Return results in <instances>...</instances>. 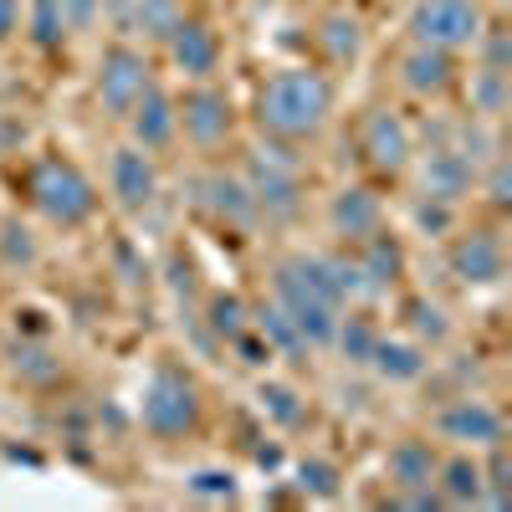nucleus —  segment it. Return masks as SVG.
Listing matches in <instances>:
<instances>
[{
    "label": "nucleus",
    "mask_w": 512,
    "mask_h": 512,
    "mask_svg": "<svg viewBox=\"0 0 512 512\" xmlns=\"http://www.w3.org/2000/svg\"><path fill=\"white\" fill-rule=\"evenodd\" d=\"M328 113H333V77L318 67H282L267 77L262 98H256L262 134L287 139V144L318 139L328 128Z\"/></svg>",
    "instance_id": "f257e3e1"
},
{
    "label": "nucleus",
    "mask_w": 512,
    "mask_h": 512,
    "mask_svg": "<svg viewBox=\"0 0 512 512\" xmlns=\"http://www.w3.org/2000/svg\"><path fill=\"white\" fill-rule=\"evenodd\" d=\"M272 303L297 323V333L308 338V349H328L333 344V328H338V313L344 303L333 297V287L323 282L313 256H287L272 272Z\"/></svg>",
    "instance_id": "f03ea898"
},
{
    "label": "nucleus",
    "mask_w": 512,
    "mask_h": 512,
    "mask_svg": "<svg viewBox=\"0 0 512 512\" xmlns=\"http://www.w3.org/2000/svg\"><path fill=\"white\" fill-rule=\"evenodd\" d=\"M26 200L31 210L47 226H62V231H77V226H88L93 221V210H98V185L82 175V169L62 154H47V159H36L26 169Z\"/></svg>",
    "instance_id": "7ed1b4c3"
},
{
    "label": "nucleus",
    "mask_w": 512,
    "mask_h": 512,
    "mask_svg": "<svg viewBox=\"0 0 512 512\" xmlns=\"http://www.w3.org/2000/svg\"><path fill=\"white\" fill-rule=\"evenodd\" d=\"M139 420L144 431L159 441H180L200 425V384L175 369V364H159L144 384V400H139Z\"/></svg>",
    "instance_id": "20e7f679"
},
{
    "label": "nucleus",
    "mask_w": 512,
    "mask_h": 512,
    "mask_svg": "<svg viewBox=\"0 0 512 512\" xmlns=\"http://www.w3.org/2000/svg\"><path fill=\"white\" fill-rule=\"evenodd\" d=\"M482 6L477 0H415L410 11V36L415 47H436V52H466L482 36Z\"/></svg>",
    "instance_id": "39448f33"
},
{
    "label": "nucleus",
    "mask_w": 512,
    "mask_h": 512,
    "mask_svg": "<svg viewBox=\"0 0 512 512\" xmlns=\"http://www.w3.org/2000/svg\"><path fill=\"white\" fill-rule=\"evenodd\" d=\"M154 88V62L134 47V41H113L98 62V103L108 118H128L134 103Z\"/></svg>",
    "instance_id": "423d86ee"
},
{
    "label": "nucleus",
    "mask_w": 512,
    "mask_h": 512,
    "mask_svg": "<svg viewBox=\"0 0 512 512\" xmlns=\"http://www.w3.org/2000/svg\"><path fill=\"white\" fill-rule=\"evenodd\" d=\"M436 436L451 441L456 451H487V446L507 441V420L497 405H487L477 395H461V400L436 410Z\"/></svg>",
    "instance_id": "0eeeda50"
},
{
    "label": "nucleus",
    "mask_w": 512,
    "mask_h": 512,
    "mask_svg": "<svg viewBox=\"0 0 512 512\" xmlns=\"http://www.w3.org/2000/svg\"><path fill=\"white\" fill-rule=\"evenodd\" d=\"M108 190H113V200H118L123 216H144V210L159 200V169H154V154L139 149V144L113 149V159H108Z\"/></svg>",
    "instance_id": "6e6552de"
},
{
    "label": "nucleus",
    "mask_w": 512,
    "mask_h": 512,
    "mask_svg": "<svg viewBox=\"0 0 512 512\" xmlns=\"http://www.w3.org/2000/svg\"><path fill=\"white\" fill-rule=\"evenodd\" d=\"M359 149L364 159L379 169V175H405L410 159H415V134H410V123L390 108H374L364 118V134H359Z\"/></svg>",
    "instance_id": "1a4fd4ad"
},
{
    "label": "nucleus",
    "mask_w": 512,
    "mask_h": 512,
    "mask_svg": "<svg viewBox=\"0 0 512 512\" xmlns=\"http://www.w3.org/2000/svg\"><path fill=\"white\" fill-rule=\"evenodd\" d=\"M446 262L466 287H497L507 277V251L497 231H461L446 251Z\"/></svg>",
    "instance_id": "9d476101"
},
{
    "label": "nucleus",
    "mask_w": 512,
    "mask_h": 512,
    "mask_svg": "<svg viewBox=\"0 0 512 512\" xmlns=\"http://www.w3.org/2000/svg\"><path fill=\"white\" fill-rule=\"evenodd\" d=\"M180 134L195 144V149H216L231 139V98L221 88H210V82H200V88L185 93L180 103Z\"/></svg>",
    "instance_id": "9b49d317"
},
{
    "label": "nucleus",
    "mask_w": 512,
    "mask_h": 512,
    "mask_svg": "<svg viewBox=\"0 0 512 512\" xmlns=\"http://www.w3.org/2000/svg\"><path fill=\"white\" fill-rule=\"evenodd\" d=\"M477 175L482 169L461 149H451V144H436L431 154H420V195H431V200L461 205L466 195L477 190Z\"/></svg>",
    "instance_id": "f8f14e48"
},
{
    "label": "nucleus",
    "mask_w": 512,
    "mask_h": 512,
    "mask_svg": "<svg viewBox=\"0 0 512 512\" xmlns=\"http://www.w3.org/2000/svg\"><path fill=\"white\" fill-rule=\"evenodd\" d=\"M328 226L338 241H364L374 231H384V200L369 190V185H344L333 200H328Z\"/></svg>",
    "instance_id": "ddd939ff"
},
{
    "label": "nucleus",
    "mask_w": 512,
    "mask_h": 512,
    "mask_svg": "<svg viewBox=\"0 0 512 512\" xmlns=\"http://www.w3.org/2000/svg\"><path fill=\"white\" fill-rule=\"evenodd\" d=\"M123 123H128V134H134L139 149H149V154H154V149H169V144L180 139V103L154 82V88L134 103V113H128Z\"/></svg>",
    "instance_id": "4468645a"
},
{
    "label": "nucleus",
    "mask_w": 512,
    "mask_h": 512,
    "mask_svg": "<svg viewBox=\"0 0 512 512\" xmlns=\"http://www.w3.org/2000/svg\"><path fill=\"white\" fill-rule=\"evenodd\" d=\"M164 47H169V62H175L185 77H195V82H205L210 72L221 67V36L210 31L205 21H175V31L164 36Z\"/></svg>",
    "instance_id": "2eb2a0df"
},
{
    "label": "nucleus",
    "mask_w": 512,
    "mask_h": 512,
    "mask_svg": "<svg viewBox=\"0 0 512 512\" xmlns=\"http://www.w3.org/2000/svg\"><path fill=\"white\" fill-rule=\"evenodd\" d=\"M123 41H164L180 21V0H103Z\"/></svg>",
    "instance_id": "dca6fc26"
},
{
    "label": "nucleus",
    "mask_w": 512,
    "mask_h": 512,
    "mask_svg": "<svg viewBox=\"0 0 512 512\" xmlns=\"http://www.w3.org/2000/svg\"><path fill=\"white\" fill-rule=\"evenodd\" d=\"M200 200H205V210L216 221H226V226H236V231H251V226H262V210H256V195H251V185H246V175H226V169H216V175H205L200 180Z\"/></svg>",
    "instance_id": "f3484780"
},
{
    "label": "nucleus",
    "mask_w": 512,
    "mask_h": 512,
    "mask_svg": "<svg viewBox=\"0 0 512 512\" xmlns=\"http://www.w3.org/2000/svg\"><path fill=\"white\" fill-rule=\"evenodd\" d=\"M436 466H441V451L431 441L405 436L384 456V477H390L395 492H420V487H436Z\"/></svg>",
    "instance_id": "a211bd4d"
},
{
    "label": "nucleus",
    "mask_w": 512,
    "mask_h": 512,
    "mask_svg": "<svg viewBox=\"0 0 512 512\" xmlns=\"http://www.w3.org/2000/svg\"><path fill=\"white\" fill-rule=\"evenodd\" d=\"M456 82V57L451 52H436V47H410L405 62H400V88L410 98H441L451 93Z\"/></svg>",
    "instance_id": "6ab92c4d"
},
{
    "label": "nucleus",
    "mask_w": 512,
    "mask_h": 512,
    "mask_svg": "<svg viewBox=\"0 0 512 512\" xmlns=\"http://www.w3.org/2000/svg\"><path fill=\"white\" fill-rule=\"evenodd\" d=\"M384 384H420L425 369H431V354H425V344H410V338H384L379 333V344L369 354V364Z\"/></svg>",
    "instance_id": "aec40b11"
},
{
    "label": "nucleus",
    "mask_w": 512,
    "mask_h": 512,
    "mask_svg": "<svg viewBox=\"0 0 512 512\" xmlns=\"http://www.w3.org/2000/svg\"><path fill=\"white\" fill-rule=\"evenodd\" d=\"M436 492L446 507H482V461L477 451H456L436 466Z\"/></svg>",
    "instance_id": "412c9836"
},
{
    "label": "nucleus",
    "mask_w": 512,
    "mask_h": 512,
    "mask_svg": "<svg viewBox=\"0 0 512 512\" xmlns=\"http://www.w3.org/2000/svg\"><path fill=\"white\" fill-rule=\"evenodd\" d=\"M359 267H364L369 287L384 297V292H390V287L405 277V246H400L390 231H374V236L359 241Z\"/></svg>",
    "instance_id": "4be33fe9"
},
{
    "label": "nucleus",
    "mask_w": 512,
    "mask_h": 512,
    "mask_svg": "<svg viewBox=\"0 0 512 512\" xmlns=\"http://www.w3.org/2000/svg\"><path fill=\"white\" fill-rule=\"evenodd\" d=\"M256 405H262V415L277 425V431H297V425L308 420V400L292 390V384L282 379H262L256 384Z\"/></svg>",
    "instance_id": "5701e85b"
},
{
    "label": "nucleus",
    "mask_w": 512,
    "mask_h": 512,
    "mask_svg": "<svg viewBox=\"0 0 512 512\" xmlns=\"http://www.w3.org/2000/svg\"><path fill=\"white\" fill-rule=\"evenodd\" d=\"M256 333L267 338L272 354H282V359H292V364H308V338L297 333V323H292L277 303H267L262 313H256Z\"/></svg>",
    "instance_id": "b1692460"
},
{
    "label": "nucleus",
    "mask_w": 512,
    "mask_h": 512,
    "mask_svg": "<svg viewBox=\"0 0 512 512\" xmlns=\"http://www.w3.org/2000/svg\"><path fill=\"white\" fill-rule=\"evenodd\" d=\"M11 374L26 384H57L62 379V359L41 344V338H16L11 344Z\"/></svg>",
    "instance_id": "393cba45"
},
{
    "label": "nucleus",
    "mask_w": 512,
    "mask_h": 512,
    "mask_svg": "<svg viewBox=\"0 0 512 512\" xmlns=\"http://www.w3.org/2000/svg\"><path fill=\"white\" fill-rule=\"evenodd\" d=\"M318 47L328 52V62L344 67V62H354L364 52V31H359V21L349 11H328L323 26H318Z\"/></svg>",
    "instance_id": "a878e982"
},
{
    "label": "nucleus",
    "mask_w": 512,
    "mask_h": 512,
    "mask_svg": "<svg viewBox=\"0 0 512 512\" xmlns=\"http://www.w3.org/2000/svg\"><path fill=\"white\" fill-rule=\"evenodd\" d=\"M374 344H379V328H374L364 313H338V328H333V349L344 354V364L364 369V364H369V354H374Z\"/></svg>",
    "instance_id": "bb28decb"
},
{
    "label": "nucleus",
    "mask_w": 512,
    "mask_h": 512,
    "mask_svg": "<svg viewBox=\"0 0 512 512\" xmlns=\"http://www.w3.org/2000/svg\"><path fill=\"white\" fill-rule=\"evenodd\" d=\"M41 262V241L31 236L26 221L6 216L0 221V272H31Z\"/></svg>",
    "instance_id": "cd10ccee"
},
{
    "label": "nucleus",
    "mask_w": 512,
    "mask_h": 512,
    "mask_svg": "<svg viewBox=\"0 0 512 512\" xmlns=\"http://www.w3.org/2000/svg\"><path fill=\"white\" fill-rule=\"evenodd\" d=\"M405 323H410V333L420 338V344H446L451 338V313L441 308V303H431V297H415V303L405 308Z\"/></svg>",
    "instance_id": "c85d7f7f"
},
{
    "label": "nucleus",
    "mask_w": 512,
    "mask_h": 512,
    "mask_svg": "<svg viewBox=\"0 0 512 512\" xmlns=\"http://www.w3.org/2000/svg\"><path fill=\"white\" fill-rule=\"evenodd\" d=\"M507 113V72L477 67L472 72V118H502Z\"/></svg>",
    "instance_id": "c756f323"
},
{
    "label": "nucleus",
    "mask_w": 512,
    "mask_h": 512,
    "mask_svg": "<svg viewBox=\"0 0 512 512\" xmlns=\"http://www.w3.org/2000/svg\"><path fill=\"white\" fill-rule=\"evenodd\" d=\"M338 482H344V472H338V466H333L328 456H303V461H297V487H303L308 497L333 502L338 492H344Z\"/></svg>",
    "instance_id": "7c9ffc66"
},
{
    "label": "nucleus",
    "mask_w": 512,
    "mask_h": 512,
    "mask_svg": "<svg viewBox=\"0 0 512 512\" xmlns=\"http://www.w3.org/2000/svg\"><path fill=\"white\" fill-rule=\"evenodd\" d=\"M26 31H31V41H36L41 52H57L62 41L72 36L67 21H62V11H57V0H31V21H26Z\"/></svg>",
    "instance_id": "2f4dec72"
},
{
    "label": "nucleus",
    "mask_w": 512,
    "mask_h": 512,
    "mask_svg": "<svg viewBox=\"0 0 512 512\" xmlns=\"http://www.w3.org/2000/svg\"><path fill=\"white\" fill-rule=\"evenodd\" d=\"M205 323H210V333H216V338H226V344H231L236 333L251 328V313H246V303H241L236 292H216V297H210V318Z\"/></svg>",
    "instance_id": "473e14b6"
},
{
    "label": "nucleus",
    "mask_w": 512,
    "mask_h": 512,
    "mask_svg": "<svg viewBox=\"0 0 512 512\" xmlns=\"http://www.w3.org/2000/svg\"><path fill=\"white\" fill-rule=\"evenodd\" d=\"M185 487L210 502H236V472H226V466H200V472H190Z\"/></svg>",
    "instance_id": "72a5a7b5"
},
{
    "label": "nucleus",
    "mask_w": 512,
    "mask_h": 512,
    "mask_svg": "<svg viewBox=\"0 0 512 512\" xmlns=\"http://www.w3.org/2000/svg\"><path fill=\"white\" fill-rule=\"evenodd\" d=\"M415 226H420L425 236H446V231L456 226V205H446V200H431V195H420V200H415Z\"/></svg>",
    "instance_id": "f704fd0d"
},
{
    "label": "nucleus",
    "mask_w": 512,
    "mask_h": 512,
    "mask_svg": "<svg viewBox=\"0 0 512 512\" xmlns=\"http://www.w3.org/2000/svg\"><path fill=\"white\" fill-rule=\"evenodd\" d=\"M472 52H482V67H492V72H507V62H512V47H507V31L502 26H482Z\"/></svg>",
    "instance_id": "c9c22d12"
},
{
    "label": "nucleus",
    "mask_w": 512,
    "mask_h": 512,
    "mask_svg": "<svg viewBox=\"0 0 512 512\" xmlns=\"http://www.w3.org/2000/svg\"><path fill=\"white\" fill-rule=\"evenodd\" d=\"M477 185H487V200H492L497 210H507V205H512V195H507V190H512V180H507V159H502V154H492V159H487V175H477Z\"/></svg>",
    "instance_id": "e433bc0d"
},
{
    "label": "nucleus",
    "mask_w": 512,
    "mask_h": 512,
    "mask_svg": "<svg viewBox=\"0 0 512 512\" xmlns=\"http://www.w3.org/2000/svg\"><path fill=\"white\" fill-rule=\"evenodd\" d=\"M57 11H62L67 31H93V26H98V11H103V0H57Z\"/></svg>",
    "instance_id": "4c0bfd02"
},
{
    "label": "nucleus",
    "mask_w": 512,
    "mask_h": 512,
    "mask_svg": "<svg viewBox=\"0 0 512 512\" xmlns=\"http://www.w3.org/2000/svg\"><path fill=\"white\" fill-rule=\"evenodd\" d=\"M21 11H26V0H0V41H11V36H16Z\"/></svg>",
    "instance_id": "58836bf2"
},
{
    "label": "nucleus",
    "mask_w": 512,
    "mask_h": 512,
    "mask_svg": "<svg viewBox=\"0 0 512 512\" xmlns=\"http://www.w3.org/2000/svg\"><path fill=\"white\" fill-rule=\"evenodd\" d=\"M21 144H26V123H21V118L0 123V154H16Z\"/></svg>",
    "instance_id": "ea45409f"
},
{
    "label": "nucleus",
    "mask_w": 512,
    "mask_h": 512,
    "mask_svg": "<svg viewBox=\"0 0 512 512\" xmlns=\"http://www.w3.org/2000/svg\"><path fill=\"white\" fill-rule=\"evenodd\" d=\"M256 466H267V472H272V466H282V451L277 446H262V451H256Z\"/></svg>",
    "instance_id": "a19ab883"
}]
</instances>
